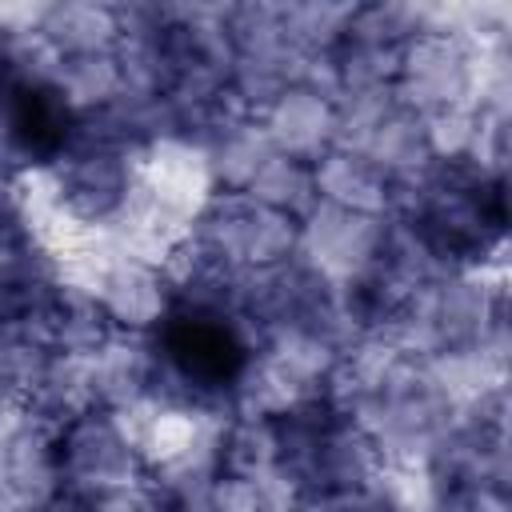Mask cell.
I'll use <instances>...</instances> for the list:
<instances>
[{
	"label": "cell",
	"instance_id": "1",
	"mask_svg": "<svg viewBox=\"0 0 512 512\" xmlns=\"http://www.w3.org/2000/svg\"><path fill=\"white\" fill-rule=\"evenodd\" d=\"M164 360L196 388H228L248 368V344L236 324L212 308H176L160 328Z\"/></svg>",
	"mask_w": 512,
	"mask_h": 512
},
{
	"label": "cell",
	"instance_id": "2",
	"mask_svg": "<svg viewBox=\"0 0 512 512\" xmlns=\"http://www.w3.org/2000/svg\"><path fill=\"white\" fill-rule=\"evenodd\" d=\"M4 116H8L12 144L32 160H48L68 144L72 112H68V100L52 84H40V80L12 84L4 100Z\"/></svg>",
	"mask_w": 512,
	"mask_h": 512
}]
</instances>
